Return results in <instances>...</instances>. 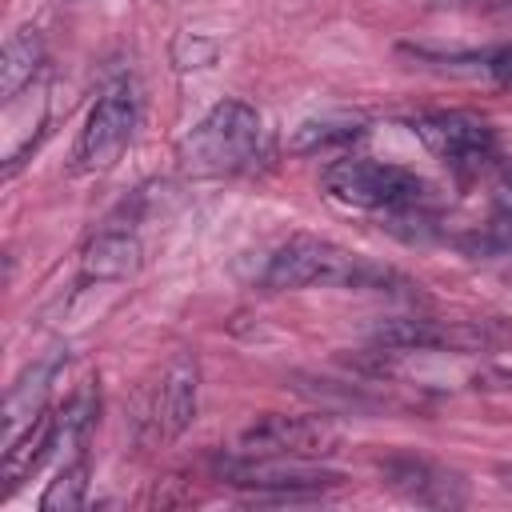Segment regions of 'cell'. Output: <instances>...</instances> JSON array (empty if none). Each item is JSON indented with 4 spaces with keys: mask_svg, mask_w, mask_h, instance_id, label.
<instances>
[{
    "mask_svg": "<svg viewBox=\"0 0 512 512\" xmlns=\"http://www.w3.org/2000/svg\"><path fill=\"white\" fill-rule=\"evenodd\" d=\"M396 272L332 244L320 236H292L264 268L268 292H300V288H384Z\"/></svg>",
    "mask_w": 512,
    "mask_h": 512,
    "instance_id": "obj_1",
    "label": "cell"
},
{
    "mask_svg": "<svg viewBox=\"0 0 512 512\" xmlns=\"http://www.w3.org/2000/svg\"><path fill=\"white\" fill-rule=\"evenodd\" d=\"M324 192L348 208H364V212H388L396 220H412L424 216L432 188L424 176H416L412 168L400 164H384V160H364V156H344L332 160L320 176Z\"/></svg>",
    "mask_w": 512,
    "mask_h": 512,
    "instance_id": "obj_2",
    "label": "cell"
},
{
    "mask_svg": "<svg viewBox=\"0 0 512 512\" xmlns=\"http://www.w3.org/2000/svg\"><path fill=\"white\" fill-rule=\"evenodd\" d=\"M260 112L248 100L212 104L180 140L176 160L188 176H228L240 172L260 152Z\"/></svg>",
    "mask_w": 512,
    "mask_h": 512,
    "instance_id": "obj_3",
    "label": "cell"
},
{
    "mask_svg": "<svg viewBox=\"0 0 512 512\" xmlns=\"http://www.w3.org/2000/svg\"><path fill=\"white\" fill-rule=\"evenodd\" d=\"M220 476L232 488H244L256 504H300L344 484L340 472H328L316 460H272V456H240V452L220 460Z\"/></svg>",
    "mask_w": 512,
    "mask_h": 512,
    "instance_id": "obj_4",
    "label": "cell"
},
{
    "mask_svg": "<svg viewBox=\"0 0 512 512\" xmlns=\"http://www.w3.org/2000/svg\"><path fill=\"white\" fill-rule=\"evenodd\" d=\"M136 116H140L136 88L128 80L108 84L96 96V104H92L80 136H76V164H80V172H108L124 156V148H128V140L136 132Z\"/></svg>",
    "mask_w": 512,
    "mask_h": 512,
    "instance_id": "obj_5",
    "label": "cell"
},
{
    "mask_svg": "<svg viewBox=\"0 0 512 512\" xmlns=\"http://www.w3.org/2000/svg\"><path fill=\"white\" fill-rule=\"evenodd\" d=\"M340 440L344 436L328 416H264L240 432L236 452L272 460H324L340 448Z\"/></svg>",
    "mask_w": 512,
    "mask_h": 512,
    "instance_id": "obj_6",
    "label": "cell"
},
{
    "mask_svg": "<svg viewBox=\"0 0 512 512\" xmlns=\"http://www.w3.org/2000/svg\"><path fill=\"white\" fill-rule=\"evenodd\" d=\"M416 140L456 172H476L496 152V132L472 112H424L412 120Z\"/></svg>",
    "mask_w": 512,
    "mask_h": 512,
    "instance_id": "obj_7",
    "label": "cell"
},
{
    "mask_svg": "<svg viewBox=\"0 0 512 512\" xmlns=\"http://www.w3.org/2000/svg\"><path fill=\"white\" fill-rule=\"evenodd\" d=\"M196 404H200V364L192 352H176L156 384L152 408L144 416L148 424V440L152 444H168L176 440L192 420H196Z\"/></svg>",
    "mask_w": 512,
    "mask_h": 512,
    "instance_id": "obj_8",
    "label": "cell"
},
{
    "mask_svg": "<svg viewBox=\"0 0 512 512\" xmlns=\"http://www.w3.org/2000/svg\"><path fill=\"white\" fill-rule=\"evenodd\" d=\"M380 476L404 500H416L428 508H456L468 500L464 480L424 456H388V460H380Z\"/></svg>",
    "mask_w": 512,
    "mask_h": 512,
    "instance_id": "obj_9",
    "label": "cell"
},
{
    "mask_svg": "<svg viewBox=\"0 0 512 512\" xmlns=\"http://www.w3.org/2000/svg\"><path fill=\"white\" fill-rule=\"evenodd\" d=\"M60 364H64V356L48 352L16 376V384L8 388V400H4V440H16L28 424H36L48 412V392H52Z\"/></svg>",
    "mask_w": 512,
    "mask_h": 512,
    "instance_id": "obj_10",
    "label": "cell"
},
{
    "mask_svg": "<svg viewBox=\"0 0 512 512\" xmlns=\"http://www.w3.org/2000/svg\"><path fill=\"white\" fill-rule=\"evenodd\" d=\"M140 236L124 224H108L96 232V240L84 248V260H80V280L84 284H112V280H128L136 268H140Z\"/></svg>",
    "mask_w": 512,
    "mask_h": 512,
    "instance_id": "obj_11",
    "label": "cell"
},
{
    "mask_svg": "<svg viewBox=\"0 0 512 512\" xmlns=\"http://www.w3.org/2000/svg\"><path fill=\"white\" fill-rule=\"evenodd\" d=\"M40 60H44V44H40L36 28L12 32L4 44V56H0V100H16L20 88L32 84Z\"/></svg>",
    "mask_w": 512,
    "mask_h": 512,
    "instance_id": "obj_12",
    "label": "cell"
},
{
    "mask_svg": "<svg viewBox=\"0 0 512 512\" xmlns=\"http://www.w3.org/2000/svg\"><path fill=\"white\" fill-rule=\"evenodd\" d=\"M360 132H364V124H360L356 116H320V120H304V124L292 132L288 148L300 152V156H312V152L348 144V140H356Z\"/></svg>",
    "mask_w": 512,
    "mask_h": 512,
    "instance_id": "obj_13",
    "label": "cell"
},
{
    "mask_svg": "<svg viewBox=\"0 0 512 512\" xmlns=\"http://www.w3.org/2000/svg\"><path fill=\"white\" fill-rule=\"evenodd\" d=\"M84 500H88V456L76 452L72 460H64L56 480H48L40 496V512H76L84 508Z\"/></svg>",
    "mask_w": 512,
    "mask_h": 512,
    "instance_id": "obj_14",
    "label": "cell"
},
{
    "mask_svg": "<svg viewBox=\"0 0 512 512\" xmlns=\"http://www.w3.org/2000/svg\"><path fill=\"white\" fill-rule=\"evenodd\" d=\"M472 384L476 388H504V392H512V340L496 356H488L480 364V372H472Z\"/></svg>",
    "mask_w": 512,
    "mask_h": 512,
    "instance_id": "obj_15",
    "label": "cell"
},
{
    "mask_svg": "<svg viewBox=\"0 0 512 512\" xmlns=\"http://www.w3.org/2000/svg\"><path fill=\"white\" fill-rule=\"evenodd\" d=\"M480 72L492 76V80H500V84H512V40L500 44V48H492V52H484L480 56Z\"/></svg>",
    "mask_w": 512,
    "mask_h": 512,
    "instance_id": "obj_16",
    "label": "cell"
},
{
    "mask_svg": "<svg viewBox=\"0 0 512 512\" xmlns=\"http://www.w3.org/2000/svg\"><path fill=\"white\" fill-rule=\"evenodd\" d=\"M176 48H188V56H176L180 68H204V64H212V56H216V44H212V40H196V36H188V32L176 40Z\"/></svg>",
    "mask_w": 512,
    "mask_h": 512,
    "instance_id": "obj_17",
    "label": "cell"
},
{
    "mask_svg": "<svg viewBox=\"0 0 512 512\" xmlns=\"http://www.w3.org/2000/svg\"><path fill=\"white\" fill-rule=\"evenodd\" d=\"M496 480H500V484L512 492V464H500V468H496Z\"/></svg>",
    "mask_w": 512,
    "mask_h": 512,
    "instance_id": "obj_18",
    "label": "cell"
}]
</instances>
